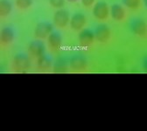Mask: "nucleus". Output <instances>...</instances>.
Masks as SVG:
<instances>
[{
	"mask_svg": "<svg viewBox=\"0 0 147 131\" xmlns=\"http://www.w3.org/2000/svg\"><path fill=\"white\" fill-rule=\"evenodd\" d=\"M11 5L7 0H1V2H0V14H1V16H7L11 12Z\"/></svg>",
	"mask_w": 147,
	"mask_h": 131,
	"instance_id": "ddd939ff",
	"label": "nucleus"
},
{
	"mask_svg": "<svg viewBox=\"0 0 147 131\" xmlns=\"http://www.w3.org/2000/svg\"><path fill=\"white\" fill-rule=\"evenodd\" d=\"M132 32L139 36H144L146 34V24L144 20L137 19L132 22L131 25Z\"/></svg>",
	"mask_w": 147,
	"mask_h": 131,
	"instance_id": "9d476101",
	"label": "nucleus"
},
{
	"mask_svg": "<svg viewBox=\"0 0 147 131\" xmlns=\"http://www.w3.org/2000/svg\"><path fill=\"white\" fill-rule=\"evenodd\" d=\"M69 21V15L66 10H59L53 16V23L59 28H64L67 26Z\"/></svg>",
	"mask_w": 147,
	"mask_h": 131,
	"instance_id": "f03ea898",
	"label": "nucleus"
},
{
	"mask_svg": "<svg viewBox=\"0 0 147 131\" xmlns=\"http://www.w3.org/2000/svg\"><path fill=\"white\" fill-rule=\"evenodd\" d=\"M32 4V0H16V5L20 9H26Z\"/></svg>",
	"mask_w": 147,
	"mask_h": 131,
	"instance_id": "dca6fc26",
	"label": "nucleus"
},
{
	"mask_svg": "<svg viewBox=\"0 0 147 131\" xmlns=\"http://www.w3.org/2000/svg\"><path fill=\"white\" fill-rule=\"evenodd\" d=\"M95 35L90 30L85 29L81 32L79 34V42L82 46H88L94 42Z\"/></svg>",
	"mask_w": 147,
	"mask_h": 131,
	"instance_id": "0eeeda50",
	"label": "nucleus"
},
{
	"mask_svg": "<svg viewBox=\"0 0 147 131\" xmlns=\"http://www.w3.org/2000/svg\"><path fill=\"white\" fill-rule=\"evenodd\" d=\"M94 16L100 20L106 19L109 17V7L105 2H98L93 9Z\"/></svg>",
	"mask_w": 147,
	"mask_h": 131,
	"instance_id": "20e7f679",
	"label": "nucleus"
},
{
	"mask_svg": "<svg viewBox=\"0 0 147 131\" xmlns=\"http://www.w3.org/2000/svg\"><path fill=\"white\" fill-rule=\"evenodd\" d=\"M86 24V17L82 13H76L71 18L70 26L74 30H81Z\"/></svg>",
	"mask_w": 147,
	"mask_h": 131,
	"instance_id": "6e6552de",
	"label": "nucleus"
},
{
	"mask_svg": "<svg viewBox=\"0 0 147 131\" xmlns=\"http://www.w3.org/2000/svg\"><path fill=\"white\" fill-rule=\"evenodd\" d=\"M48 47L51 51H57L61 46V38L58 33H51L47 40Z\"/></svg>",
	"mask_w": 147,
	"mask_h": 131,
	"instance_id": "1a4fd4ad",
	"label": "nucleus"
},
{
	"mask_svg": "<svg viewBox=\"0 0 147 131\" xmlns=\"http://www.w3.org/2000/svg\"><path fill=\"white\" fill-rule=\"evenodd\" d=\"M95 0H82V3L85 7H89L94 4Z\"/></svg>",
	"mask_w": 147,
	"mask_h": 131,
	"instance_id": "6ab92c4d",
	"label": "nucleus"
},
{
	"mask_svg": "<svg viewBox=\"0 0 147 131\" xmlns=\"http://www.w3.org/2000/svg\"><path fill=\"white\" fill-rule=\"evenodd\" d=\"M53 30V26L49 23H40L36 26L34 31V35L36 38L39 39H46L47 36L50 35Z\"/></svg>",
	"mask_w": 147,
	"mask_h": 131,
	"instance_id": "39448f33",
	"label": "nucleus"
},
{
	"mask_svg": "<svg viewBox=\"0 0 147 131\" xmlns=\"http://www.w3.org/2000/svg\"><path fill=\"white\" fill-rule=\"evenodd\" d=\"M123 2L125 6L131 9H136L139 5L140 0H123Z\"/></svg>",
	"mask_w": 147,
	"mask_h": 131,
	"instance_id": "f3484780",
	"label": "nucleus"
},
{
	"mask_svg": "<svg viewBox=\"0 0 147 131\" xmlns=\"http://www.w3.org/2000/svg\"><path fill=\"white\" fill-rule=\"evenodd\" d=\"M49 2L52 6H53L55 8H60L64 5L65 0H49Z\"/></svg>",
	"mask_w": 147,
	"mask_h": 131,
	"instance_id": "a211bd4d",
	"label": "nucleus"
},
{
	"mask_svg": "<svg viewBox=\"0 0 147 131\" xmlns=\"http://www.w3.org/2000/svg\"><path fill=\"white\" fill-rule=\"evenodd\" d=\"M30 67V61L29 59L26 55H17L13 59L12 61V68L15 72L21 73L26 72Z\"/></svg>",
	"mask_w": 147,
	"mask_h": 131,
	"instance_id": "f257e3e1",
	"label": "nucleus"
},
{
	"mask_svg": "<svg viewBox=\"0 0 147 131\" xmlns=\"http://www.w3.org/2000/svg\"><path fill=\"white\" fill-rule=\"evenodd\" d=\"M13 32L10 28H5L1 32V42L2 44H9L13 40Z\"/></svg>",
	"mask_w": 147,
	"mask_h": 131,
	"instance_id": "f8f14e48",
	"label": "nucleus"
},
{
	"mask_svg": "<svg viewBox=\"0 0 147 131\" xmlns=\"http://www.w3.org/2000/svg\"><path fill=\"white\" fill-rule=\"evenodd\" d=\"M44 51H45V46L40 40H35L32 42L28 47L29 54L37 58H40V56H42L44 53Z\"/></svg>",
	"mask_w": 147,
	"mask_h": 131,
	"instance_id": "423d86ee",
	"label": "nucleus"
},
{
	"mask_svg": "<svg viewBox=\"0 0 147 131\" xmlns=\"http://www.w3.org/2000/svg\"><path fill=\"white\" fill-rule=\"evenodd\" d=\"M86 67V63L85 61H83L82 60H80V59H76L74 60L71 63V67L74 68V69H77V70H81V69H83L85 68Z\"/></svg>",
	"mask_w": 147,
	"mask_h": 131,
	"instance_id": "2eb2a0df",
	"label": "nucleus"
},
{
	"mask_svg": "<svg viewBox=\"0 0 147 131\" xmlns=\"http://www.w3.org/2000/svg\"><path fill=\"white\" fill-rule=\"evenodd\" d=\"M95 38L102 43L107 42L110 38V30L106 25H100L95 31Z\"/></svg>",
	"mask_w": 147,
	"mask_h": 131,
	"instance_id": "7ed1b4c3",
	"label": "nucleus"
},
{
	"mask_svg": "<svg viewBox=\"0 0 147 131\" xmlns=\"http://www.w3.org/2000/svg\"><path fill=\"white\" fill-rule=\"evenodd\" d=\"M68 2H70V3H75V2H76L77 0H67Z\"/></svg>",
	"mask_w": 147,
	"mask_h": 131,
	"instance_id": "aec40b11",
	"label": "nucleus"
},
{
	"mask_svg": "<svg viewBox=\"0 0 147 131\" xmlns=\"http://www.w3.org/2000/svg\"><path fill=\"white\" fill-rule=\"evenodd\" d=\"M52 65L50 59L46 55H42L40 58H38V67L42 69H46L50 67Z\"/></svg>",
	"mask_w": 147,
	"mask_h": 131,
	"instance_id": "4468645a",
	"label": "nucleus"
},
{
	"mask_svg": "<svg viewBox=\"0 0 147 131\" xmlns=\"http://www.w3.org/2000/svg\"><path fill=\"white\" fill-rule=\"evenodd\" d=\"M110 13H111V16L114 19L117 21L123 19L125 16V11L123 8L119 5H113L111 6V9H110Z\"/></svg>",
	"mask_w": 147,
	"mask_h": 131,
	"instance_id": "9b49d317",
	"label": "nucleus"
}]
</instances>
